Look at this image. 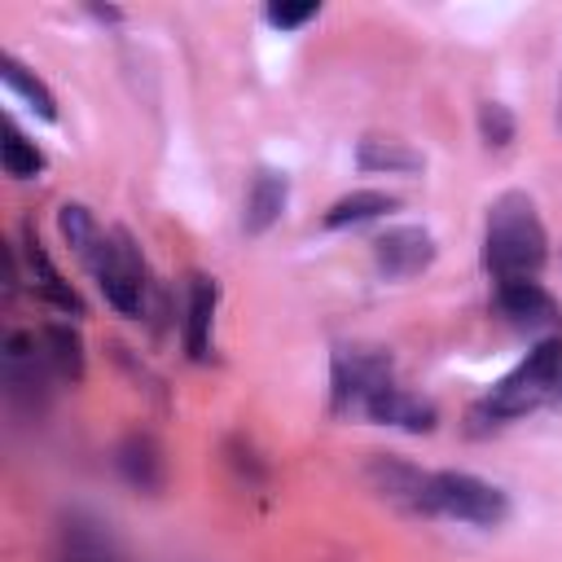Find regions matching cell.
Segmentation results:
<instances>
[{
  "label": "cell",
  "instance_id": "1",
  "mask_svg": "<svg viewBox=\"0 0 562 562\" xmlns=\"http://www.w3.org/2000/svg\"><path fill=\"white\" fill-rule=\"evenodd\" d=\"M544 224L527 193H501L487 206V233H483V263L501 281H536L544 268Z\"/></svg>",
  "mask_w": 562,
  "mask_h": 562
},
{
  "label": "cell",
  "instance_id": "2",
  "mask_svg": "<svg viewBox=\"0 0 562 562\" xmlns=\"http://www.w3.org/2000/svg\"><path fill=\"white\" fill-rule=\"evenodd\" d=\"M562 386V338H544L527 351V360L501 378L487 400H483V413L496 417V422H509V417H522L531 413L536 404H544L553 391Z\"/></svg>",
  "mask_w": 562,
  "mask_h": 562
},
{
  "label": "cell",
  "instance_id": "3",
  "mask_svg": "<svg viewBox=\"0 0 562 562\" xmlns=\"http://www.w3.org/2000/svg\"><path fill=\"white\" fill-rule=\"evenodd\" d=\"M426 514H448L474 527H496L509 518V501L501 487L461 474V470H439L426 479Z\"/></svg>",
  "mask_w": 562,
  "mask_h": 562
},
{
  "label": "cell",
  "instance_id": "4",
  "mask_svg": "<svg viewBox=\"0 0 562 562\" xmlns=\"http://www.w3.org/2000/svg\"><path fill=\"white\" fill-rule=\"evenodd\" d=\"M88 268L101 285V294L110 299V307H119L123 316H140V307H145V263H140V250L132 246V237L123 228L101 237Z\"/></svg>",
  "mask_w": 562,
  "mask_h": 562
},
{
  "label": "cell",
  "instance_id": "5",
  "mask_svg": "<svg viewBox=\"0 0 562 562\" xmlns=\"http://www.w3.org/2000/svg\"><path fill=\"white\" fill-rule=\"evenodd\" d=\"M391 386V360L382 351H338L334 356V408L364 413L369 400Z\"/></svg>",
  "mask_w": 562,
  "mask_h": 562
},
{
  "label": "cell",
  "instance_id": "6",
  "mask_svg": "<svg viewBox=\"0 0 562 562\" xmlns=\"http://www.w3.org/2000/svg\"><path fill=\"white\" fill-rule=\"evenodd\" d=\"M435 259V241L426 228L417 224H400V228H386L378 241H373V263L386 281H404V277H417L422 268H430Z\"/></svg>",
  "mask_w": 562,
  "mask_h": 562
},
{
  "label": "cell",
  "instance_id": "7",
  "mask_svg": "<svg viewBox=\"0 0 562 562\" xmlns=\"http://www.w3.org/2000/svg\"><path fill=\"white\" fill-rule=\"evenodd\" d=\"M496 307L514 329H527V334H544V329L553 334L562 325L558 303L549 299V290L540 281H501L496 285Z\"/></svg>",
  "mask_w": 562,
  "mask_h": 562
},
{
  "label": "cell",
  "instance_id": "8",
  "mask_svg": "<svg viewBox=\"0 0 562 562\" xmlns=\"http://www.w3.org/2000/svg\"><path fill=\"white\" fill-rule=\"evenodd\" d=\"M285 193H290L285 176L272 171V167H259L255 180H250V189H246V215H241L246 233H263V228H272L277 215L285 211Z\"/></svg>",
  "mask_w": 562,
  "mask_h": 562
},
{
  "label": "cell",
  "instance_id": "9",
  "mask_svg": "<svg viewBox=\"0 0 562 562\" xmlns=\"http://www.w3.org/2000/svg\"><path fill=\"white\" fill-rule=\"evenodd\" d=\"M215 281L211 277H189V307H184V347L193 360L211 356V321H215Z\"/></svg>",
  "mask_w": 562,
  "mask_h": 562
},
{
  "label": "cell",
  "instance_id": "10",
  "mask_svg": "<svg viewBox=\"0 0 562 562\" xmlns=\"http://www.w3.org/2000/svg\"><path fill=\"white\" fill-rule=\"evenodd\" d=\"M373 422H386V426H404V430H430L435 426V408L426 404V400H417L413 391H404V386H382L373 400H369V408H364Z\"/></svg>",
  "mask_w": 562,
  "mask_h": 562
},
{
  "label": "cell",
  "instance_id": "11",
  "mask_svg": "<svg viewBox=\"0 0 562 562\" xmlns=\"http://www.w3.org/2000/svg\"><path fill=\"white\" fill-rule=\"evenodd\" d=\"M373 479H378V492H382L386 501L426 514V479H430V474H417V470L404 465V461L378 457V461H373Z\"/></svg>",
  "mask_w": 562,
  "mask_h": 562
},
{
  "label": "cell",
  "instance_id": "12",
  "mask_svg": "<svg viewBox=\"0 0 562 562\" xmlns=\"http://www.w3.org/2000/svg\"><path fill=\"white\" fill-rule=\"evenodd\" d=\"M26 263H31V277H35L31 285H35V290H40V294H44L48 303H57L61 312H75V316L83 312V303H79V294H75V290H70V281H61V272H57V268L48 263V255H44V246L35 241V233L26 237Z\"/></svg>",
  "mask_w": 562,
  "mask_h": 562
},
{
  "label": "cell",
  "instance_id": "13",
  "mask_svg": "<svg viewBox=\"0 0 562 562\" xmlns=\"http://www.w3.org/2000/svg\"><path fill=\"white\" fill-rule=\"evenodd\" d=\"M395 211V198L378 193V189H360V193H347L338 198L329 211H325V228H347V224H364V220H378Z\"/></svg>",
  "mask_w": 562,
  "mask_h": 562
},
{
  "label": "cell",
  "instance_id": "14",
  "mask_svg": "<svg viewBox=\"0 0 562 562\" xmlns=\"http://www.w3.org/2000/svg\"><path fill=\"white\" fill-rule=\"evenodd\" d=\"M360 167L364 171H395V176H408L422 167V154H413L404 140H360Z\"/></svg>",
  "mask_w": 562,
  "mask_h": 562
},
{
  "label": "cell",
  "instance_id": "15",
  "mask_svg": "<svg viewBox=\"0 0 562 562\" xmlns=\"http://www.w3.org/2000/svg\"><path fill=\"white\" fill-rule=\"evenodd\" d=\"M119 465H123V474H127L136 487H145V492H154V487L162 483V457H158V448H154L149 439H140V435H132V439L119 448Z\"/></svg>",
  "mask_w": 562,
  "mask_h": 562
},
{
  "label": "cell",
  "instance_id": "16",
  "mask_svg": "<svg viewBox=\"0 0 562 562\" xmlns=\"http://www.w3.org/2000/svg\"><path fill=\"white\" fill-rule=\"evenodd\" d=\"M44 356L61 378H83V342L70 325H48L44 329Z\"/></svg>",
  "mask_w": 562,
  "mask_h": 562
},
{
  "label": "cell",
  "instance_id": "17",
  "mask_svg": "<svg viewBox=\"0 0 562 562\" xmlns=\"http://www.w3.org/2000/svg\"><path fill=\"white\" fill-rule=\"evenodd\" d=\"M0 75H4V83H9V88H13V92H18V97L40 114V119H57V101H53V92H48L35 75H26V66H22V61L4 57V61H0Z\"/></svg>",
  "mask_w": 562,
  "mask_h": 562
},
{
  "label": "cell",
  "instance_id": "18",
  "mask_svg": "<svg viewBox=\"0 0 562 562\" xmlns=\"http://www.w3.org/2000/svg\"><path fill=\"white\" fill-rule=\"evenodd\" d=\"M57 224H61V237L70 241V250H75V255L88 263V259L97 255V246H101V233H97L92 215H88L83 206L66 202V206H61V215H57Z\"/></svg>",
  "mask_w": 562,
  "mask_h": 562
},
{
  "label": "cell",
  "instance_id": "19",
  "mask_svg": "<svg viewBox=\"0 0 562 562\" xmlns=\"http://www.w3.org/2000/svg\"><path fill=\"white\" fill-rule=\"evenodd\" d=\"M0 158H4V171L13 176V180H26V176H35L40 167H44V154L9 123L4 127V145H0Z\"/></svg>",
  "mask_w": 562,
  "mask_h": 562
},
{
  "label": "cell",
  "instance_id": "20",
  "mask_svg": "<svg viewBox=\"0 0 562 562\" xmlns=\"http://www.w3.org/2000/svg\"><path fill=\"white\" fill-rule=\"evenodd\" d=\"M479 127H483V140L496 145V149L514 140V119H509V110H505L501 101H487V105L479 110Z\"/></svg>",
  "mask_w": 562,
  "mask_h": 562
},
{
  "label": "cell",
  "instance_id": "21",
  "mask_svg": "<svg viewBox=\"0 0 562 562\" xmlns=\"http://www.w3.org/2000/svg\"><path fill=\"white\" fill-rule=\"evenodd\" d=\"M307 18H316V4H268V22L290 31V26H303Z\"/></svg>",
  "mask_w": 562,
  "mask_h": 562
}]
</instances>
